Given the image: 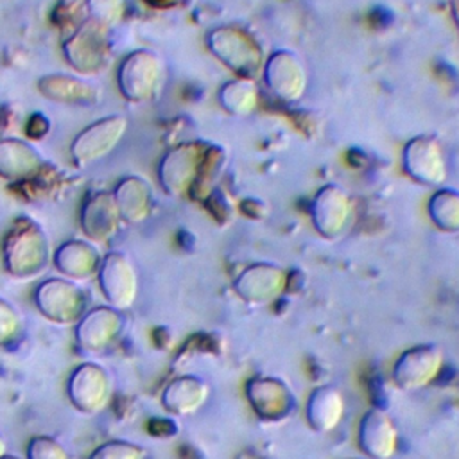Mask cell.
<instances>
[{"instance_id": "obj_1", "label": "cell", "mask_w": 459, "mask_h": 459, "mask_svg": "<svg viewBox=\"0 0 459 459\" xmlns=\"http://www.w3.org/2000/svg\"><path fill=\"white\" fill-rule=\"evenodd\" d=\"M50 258V240L43 228L29 217L14 219L2 240L5 273L14 280H30L48 267Z\"/></svg>"}, {"instance_id": "obj_2", "label": "cell", "mask_w": 459, "mask_h": 459, "mask_svg": "<svg viewBox=\"0 0 459 459\" xmlns=\"http://www.w3.org/2000/svg\"><path fill=\"white\" fill-rule=\"evenodd\" d=\"M206 45L210 52L238 77L255 79L265 65L262 45L255 36L240 27L226 25L208 32Z\"/></svg>"}, {"instance_id": "obj_3", "label": "cell", "mask_w": 459, "mask_h": 459, "mask_svg": "<svg viewBox=\"0 0 459 459\" xmlns=\"http://www.w3.org/2000/svg\"><path fill=\"white\" fill-rule=\"evenodd\" d=\"M165 65L151 48H136L122 57L117 68V88L127 102L152 100L163 84Z\"/></svg>"}, {"instance_id": "obj_4", "label": "cell", "mask_w": 459, "mask_h": 459, "mask_svg": "<svg viewBox=\"0 0 459 459\" xmlns=\"http://www.w3.org/2000/svg\"><path fill=\"white\" fill-rule=\"evenodd\" d=\"M65 61L79 75L99 74L109 59V27L86 18L61 47Z\"/></svg>"}, {"instance_id": "obj_5", "label": "cell", "mask_w": 459, "mask_h": 459, "mask_svg": "<svg viewBox=\"0 0 459 459\" xmlns=\"http://www.w3.org/2000/svg\"><path fill=\"white\" fill-rule=\"evenodd\" d=\"M129 127L124 115L113 113L82 127L70 142V158L77 167H88L109 156L122 142Z\"/></svg>"}, {"instance_id": "obj_6", "label": "cell", "mask_w": 459, "mask_h": 459, "mask_svg": "<svg viewBox=\"0 0 459 459\" xmlns=\"http://www.w3.org/2000/svg\"><path fill=\"white\" fill-rule=\"evenodd\" d=\"M206 143L183 142L170 147L160 160L158 179L165 194L170 197H181L190 194L206 154Z\"/></svg>"}, {"instance_id": "obj_7", "label": "cell", "mask_w": 459, "mask_h": 459, "mask_svg": "<svg viewBox=\"0 0 459 459\" xmlns=\"http://www.w3.org/2000/svg\"><path fill=\"white\" fill-rule=\"evenodd\" d=\"M39 314L56 325H75L86 312V292L68 278H47L34 290Z\"/></svg>"}, {"instance_id": "obj_8", "label": "cell", "mask_w": 459, "mask_h": 459, "mask_svg": "<svg viewBox=\"0 0 459 459\" xmlns=\"http://www.w3.org/2000/svg\"><path fill=\"white\" fill-rule=\"evenodd\" d=\"M111 393L113 384L109 373L95 362H82L75 366L66 382L70 403L88 416L102 412L109 403Z\"/></svg>"}, {"instance_id": "obj_9", "label": "cell", "mask_w": 459, "mask_h": 459, "mask_svg": "<svg viewBox=\"0 0 459 459\" xmlns=\"http://www.w3.org/2000/svg\"><path fill=\"white\" fill-rule=\"evenodd\" d=\"M100 292L109 307L126 310L138 296V273L131 258L122 251H111L100 260L97 271Z\"/></svg>"}, {"instance_id": "obj_10", "label": "cell", "mask_w": 459, "mask_h": 459, "mask_svg": "<svg viewBox=\"0 0 459 459\" xmlns=\"http://www.w3.org/2000/svg\"><path fill=\"white\" fill-rule=\"evenodd\" d=\"M262 72L271 93L283 102H296L307 91L308 72L294 50H276L265 59Z\"/></svg>"}, {"instance_id": "obj_11", "label": "cell", "mask_w": 459, "mask_h": 459, "mask_svg": "<svg viewBox=\"0 0 459 459\" xmlns=\"http://www.w3.org/2000/svg\"><path fill=\"white\" fill-rule=\"evenodd\" d=\"M443 368V351L436 344L407 348L393 366V380L402 391H418L436 380Z\"/></svg>"}, {"instance_id": "obj_12", "label": "cell", "mask_w": 459, "mask_h": 459, "mask_svg": "<svg viewBox=\"0 0 459 459\" xmlns=\"http://www.w3.org/2000/svg\"><path fill=\"white\" fill-rule=\"evenodd\" d=\"M403 169L421 185L441 186L446 179V160L436 136L418 134L403 147Z\"/></svg>"}, {"instance_id": "obj_13", "label": "cell", "mask_w": 459, "mask_h": 459, "mask_svg": "<svg viewBox=\"0 0 459 459\" xmlns=\"http://www.w3.org/2000/svg\"><path fill=\"white\" fill-rule=\"evenodd\" d=\"M287 287V273L271 262L247 265L233 281L235 294L247 305H267L276 301Z\"/></svg>"}, {"instance_id": "obj_14", "label": "cell", "mask_w": 459, "mask_h": 459, "mask_svg": "<svg viewBox=\"0 0 459 459\" xmlns=\"http://www.w3.org/2000/svg\"><path fill=\"white\" fill-rule=\"evenodd\" d=\"M351 213V199L348 192L339 185L321 186L310 203V217L314 228L321 237L330 240L344 233Z\"/></svg>"}, {"instance_id": "obj_15", "label": "cell", "mask_w": 459, "mask_h": 459, "mask_svg": "<svg viewBox=\"0 0 459 459\" xmlns=\"http://www.w3.org/2000/svg\"><path fill=\"white\" fill-rule=\"evenodd\" d=\"M122 328L124 317L120 310L109 305L95 307L75 323V342L84 353H100L118 339Z\"/></svg>"}, {"instance_id": "obj_16", "label": "cell", "mask_w": 459, "mask_h": 459, "mask_svg": "<svg viewBox=\"0 0 459 459\" xmlns=\"http://www.w3.org/2000/svg\"><path fill=\"white\" fill-rule=\"evenodd\" d=\"M36 88L50 102L66 106H95L102 99V90L79 74H45Z\"/></svg>"}, {"instance_id": "obj_17", "label": "cell", "mask_w": 459, "mask_h": 459, "mask_svg": "<svg viewBox=\"0 0 459 459\" xmlns=\"http://www.w3.org/2000/svg\"><path fill=\"white\" fill-rule=\"evenodd\" d=\"M246 396L260 420L276 421L285 418L294 407V394L285 382L276 377L258 375L246 385Z\"/></svg>"}, {"instance_id": "obj_18", "label": "cell", "mask_w": 459, "mask_h": 459, "mask_svg": "<svg viewBox=\"0 0 459 459\" xmlns=\"http://www.w3.org/2000/svg\"><path fill=\"white\" fill-rule=\"evenodd\" d=\"M120 213L111 190L90 194L79 215V224L86 238L93 244L108 242L120 228Z\"/></svg>"}, {"instance_id": "obj_19", "label": "cell", "mask_w": 459, "mask_h": 459, "mask_svg": "<svg viewBox=\"0 0 459 459\" xmlns=\"http://www.w3.org/2000/svg\"><path fill=\"white\" fill-rule=\"evenodd\" d=\"M357 439L369 459H391L398 446V429L385 411L371 407L360 418Z\"/></svg>"}, {"instance_id": "obj_20", "label": "cell", "mask_w": 459, "mask_h": 459, "mask_svg": "<svg viewBox=\"0 0 459 459\" xmlns=\"http://www.w3.org/2000/svg\"><path fill=\"white\" fill-rule=\"evenodd\" d=\"M100 251L90 240L72 238L63 242L52 255L54 267L68 280H88L100 267Z\"/></svg>"}, {"instance_id": "obj_21", "label": "cell", "mask_w": 459, "mask_h": 459, "mask_svg": "<svg viewBox=\"0 0 459 459\" xmlns=\"http://www.w3.org/2000/svg\"><path fill=\"white\" fill-rule=\"evenodd\" d=\"M45 160L39 149L20 138H0V178L20 181L43 170Z\"/></svg>"}, {"instance_id": "obj_22", "label": "cell", "mask_w": 459, "mask_h": 459, "mask_svg": "<svg viewBox=\"0 0 459 459\" xmlns=\"http://www.w3.org/2000/svg\"><path fill=\"white\" fill-rule=\"evenodd\" d=\"M111 192L122 222L138 224L151 215L154 195L152 186L145 178L136 174L124 176Z\"/></svg>"}, {"instance_id": "obj_23", "label": "cell", "mask_w": 459, "mask_h": 459, "mask_svg": "<svg viewBox=\"0 0 459 459\" xmlns=\"http://www.w3.org/2000/svg\"><path fill=\"white\" fill-rule=\"evenodd\" d=\"M210 396V385L195 375H181L170 380L161 393V405L174 416L197 412Z\"/></svg>"}, {"instance_id": "obj_24", "label": "cell", "mask_w": 459, "mask_h": 459, "mask_svg": "<svg viewBox=\"0 0 459 459\" xmlns=\"http://www.w3.org/2000/svg\"><path fill=\"white\" fill-rule=\"evenodd\" d=\"M307 421L316 432L333 430L344 416L342 393L333 385H317L307 400Z\"/></svg>"}, {"instance_id": "obj_25", "label": "cell", "mask_w": 459, "mask_h": 459, "mask_svg": "<svg viewBox=\"0 0 459 459\" xmlns=\"http://www.w3.org/2000/svg\"><path fill=\"white\" fill-rule=\"evenodd\" d=\"M219 102L230 115L246 117L253 113L258 104V88L249 77L231 79L219 90Z\"/></svg>"}, {"instance_id": "obj_26", "label": "cell", "mask_w": 459, "mask_h": 459, "mask_svg": "<svg viewBox=\"0 0 459 459\" xmlns=\"http://www.w3.org/2000/svg\"><path fill=\"white\" fill-rule=\"evenodd\" d=\"M430 221L446 233L459 231V190L439 188L429 201Z\"/></svg>"}, {"instance_id": "obj_27", "label": "cell", "mask_w": 459, "mask_h": 459, "mask_svg": "<svg viewBox=\"0 0 459 459\" xmlns=\"http://www.w3.org/2000/svg\"><path fill=\"white\" fill-rule=\"evenodd\" d=\"M88 459H147V450L131 441L113 439L95 446Z\"/></svg>"}, {"instance_id": "obj_28", "label": "cell", "mask_w": 459, "mask_h": 459, "mask_svg": "<svg viewBox=\"0 0 459 459\" xmlns=\"http://www.w3.org/2000/svg\"><path fill=\"white\" fill-rule=\"evenodd\" d=\"M20 312L4 298H0V346H11L22 333Z\"/></svg>"}, {"instance_id": "obj_29", "label": "cell", "mask_w": 459, "mask_h": 459, "mask_svg": "<svg viewBox=\"0 0 459 459\" xmlns=\"http://www.w3.org/2000/svg\"><path fill=\"white\" fill-rule=\"evenodd\" d=\"M124 5H126V0H86L88 18L109 29L122 18Z\"/></svg>"}, {"instance_id": "obj_30", "label": "cell", "mask_w": 459, "mask_h": 459, "mask_svg": "<svg viewBox=\"0 0 459 459\" xmlns=\"http://www.w3.org/2000/svg\"><path fill=\"white\" fill-rule=\"evenodd\" d=\"M27 459H70V455L57 439L34 436L27 445Z\"/></svg>"}, {"instance_id": "obj_31", "label": "cell", "mask_w": 459, "mask_h": 459, "mask_svg": "<svg viewBox=\"0 0 459 459\" xmlns=\"http://www.w3.org/2000/svg\"><path fill=\"white\" fill-rule=\"evenodd\" d=\"M50 129V122L43 113H32V117L27 120V136L32 140L43 138Z\"/></svg>"}, {"instance_id": "obj_32", "label": "cell", "mask_w": 459, "mask_h": 459, "mask_svg": "<svg viewBox=\"0 0 459 459\" xmlns=\"http://www.w3.org/2000/svg\"><path fill=\"white\" fill-rule=\"evenodd\" d=\"M145 2L152 7H170V5L178 4V0H145Z\"/></svg>"}, {"instance_id": "obj_33", "label": "cell", "mask_w": 459, "mask_h": 459, "mask_svg": "<svg viewBox=\"0 0 459 459\" xmlns=\"http://www.w3.org/2000/svg\"><path fill=\"white\" fill-rule=\"evenodd\" d=\"M5 452H7V443H5V439L0 436V457H2Z\"/></svg>"}, {"instance_id": "obj_34", "label": "cell", "mask_w": 459, "mask_h": 459, "mask_svg": "<svg viewBox=\"0 0 459 459\" xmlns=\"http://www.w3.org/2000/svg\"><path fill=\"white\" fill-rule=\"evenodd\" d=\"M0 459H20V457H16V455H7V454H4Z\"/></svg>"}]
</instances>
